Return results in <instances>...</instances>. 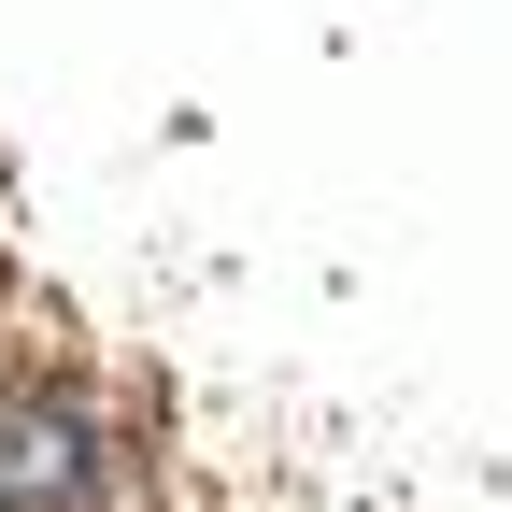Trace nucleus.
I'll return each instance as SVG.
<instances>
[{"label": "nucleus", "instance_id": "obj_1", "mask_svg": "<svg viewBox=\"0 0 512 512\" xmlns=\"http://www.w3.org/2000/svg\"><path fill=\"white\" fill-rule=\"evenodd\" d=\"M86 498H100V427L57 384H15L0 399V512H86Z\"/></svg>", "mask_w": 512, "mask_h": 512}]
</instances>
